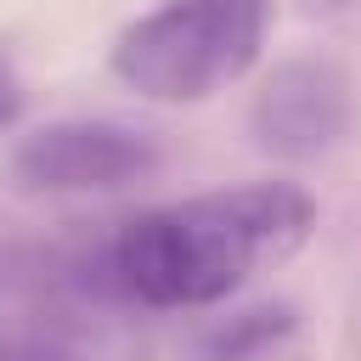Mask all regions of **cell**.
<instances>
[{"instance_id":"cell-1","label":"cell","mask_w":361,"mask_h":361,"mask_svg":"<svg viewBox=\"0 0 361 361\" xmlns=\"http://www.w3.org/2000/svg\"><path fill=\"white\" fill-rule=\"evenodd\" d=\"M316 231V197L293 180L192 192L124 220L107 243V282L147 310H203L254 271L282 265Z\"/></svg>"},{"instance_id":"cell-8","label":"cell","mask_w":361,"mask_h":361,"mask_svg":"<svg viewBox=\"0 0 361 361\" xmlns=\"http://www.w3.org/2000/svg\"><path fill=\"white\" fill-rule=\"evenodd\" d=\"M0 361H17V355H11V344H6V338H0Z\"/></svg>"},{"instance_id":"cell-5","label":"cell","mask_w":361,"mask_h":361,"mask_svg":"<svg viewBox=\"0 0 361 361\" xmlns=\"http://www.w3.org/2000/svg\"><path fill=\"white\" fill-rule=\"evenodd\" d=\"M293 333V310L288 305H254V310H237L203 350V361H254L265 350H276L282 338Z\"/></svg>"},{"instance_id":"cell-4","label":"cell","mask_w":361,"mask_h":361,"mask_svg":"<svg viewBox=\"0 0 361 361\" xmlns=\"http://www.w3.org/2000/svg\"><path fill=\"white\" fill-rule=\"evenodd\" d=\"M248 130H254V147L282 164L322 158L350 130V79L333 62H310V56L282 62L254 90Z\"/></svg>"},{"instance_id":"cell-7","label":"cell","mask_w":361,"mask_h":361,"mask_svg":"<svg viewBox=\"0 0 361 361\" xmlns=\"http://www.w3.org/2000/svg\"><path fill=\"white\" fill-rule=\"evenodd\" d=\"M310 11H350V6H361V0H305Z\"/></svg>"},{"instance_id":"cell-6","label":"cell","mask_w":361,"mask_h":361,"mask_svg":"<svg viewBox=\"0 0 361 361\" xmlns=\"http://www.w3.org/2000/svg\"><path fill=\"white\" fill-rule=\"evenodd\" d=\"M17 118H23V79L0 62V130H11Z\"/></svg>"},{"instance_id":"cell-3","label":"cell","mask_w":361,"mask_h":361,"mask_svg":"<svg viewBox=\"0 0 361 361\" xmlns=\"http://www.w3.org/2000/svg\"><path fill=\"white\" fill-rule=\"evenodd\" d=\"M158 169V141L147 130L113 118H56L17 141L11 180L34 197H79V192H124Z\"/></svg>"},{"instance_id":"cell-2","label":"cell","mask_w":361,"mask_h":361,"mask_svg":"<svg viewBox=\"0 0 361 361\" xmlns=\"http://www.w3.org/2000/svg\"><path fill=\"white\" fill-rule=\"evenodd\" d=\"M271 28V0H164L118 28L107 68L158 107H192L237 85Z\"/></svg>"}]
</instances>
